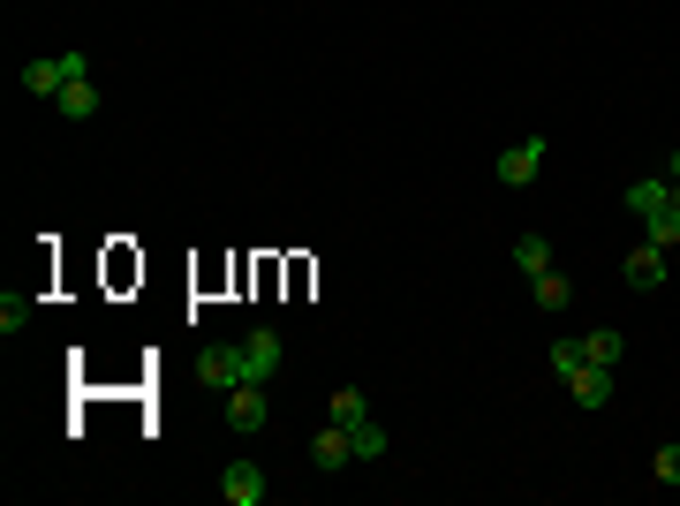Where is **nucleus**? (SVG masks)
<instances>
[{
    "mask_svg": "<svg viewBox=\"0 0 680 506\" xmlns=\"http://www.w3.org/2000/svg\"><path fill=\"white\" fill-rule=\"evenodd\" d=\"M91 76V53H46V61H23V91L30 99H61V84Z\"/></svg>",
    "mask_w": 680,
    "mask_h": 506,
    "instance_id": "nucleus-1",
    "label": "nucleus"
},
{
    "mask_svg": "<svg viewBox=\"0 0 680 506\" xmlns=\"http://www.w3.org/2000/svg\"><path fill=\"white\" fill-rule=\"evenodd\" d=\"M197 385H212V393H227V385H250V378H242V340H235V347H227V340L197 347Z\"/></svg>",
    "mask_w": 680,
    "mask_h": 506,
    "instance_id": "nucleus-2",
    "label": "nucleus"
},
{
    "mask_svg": "<svg viewBox=\"0 0 680 506\" xmlns=\"http://www.w3.org/2000/svg\"><path fill=\"white\" fill-rule=\"evenodd\" d=\"M280 355H288V340L273 333V326H257V333L242 340V378H250V385H273V378H280Z\"/></svg>",
    "mask_w": 680,
    "mask_h": 506,
    "instance_id": "nucleus-3",
    "label": "nucleus"
},
{
    "mask_svg": "<svg viewBox=\"0 0 680 506\" xmlns=\"http://www.w3.org/2000/svg\"><path fill=\"white\" fill-rule=\"evenodd\" d=\"M219 499L227 506H265V469H257V461H227V469H219Z\"/></svg>",
    "mask_w": 680,
    "mask_h": 506,
    "instance_id": "nucleus-4",
    "label": "nucleus"
},
{
    "mask_svg": "<svg viewBox=\"0 0 680 506\" xmlns=\"http://www.w3.org/2000/svg\"><path fill=\"white\" fill-rule=\"evenodd\" d=\"M613 385H620V370H613V363H582V370L567 378L575 408H605V401H613Z\"/></svg>",
    "mask_w": 680,
    "mask_h": 506,
    "instance_id": "nucleus-5",
    "label": "nucleus"
},
{
    "mask_svg": "<svg viewBox=\"0 0 680 506\" xmlns=\"http://www.w3.org/2000/svg\"><path fill=\"white\" fill-rule=\"evenodd\" d=\"M273 408H265V385H227V431H265Z\"/></svg>",
    "mask_w": 680,
    "mask_h": 506,
    "instance_id": "nucleus-6",
    "label": "nucleus"
},
{
    "mask_svg": "<svg viewBox=\"0 0 680 506\" xmlns=\"http://www.w3.org/2000/svg\"><path fill=\"white\" fill-rule=\"evenodd\" d=\"M537 167H544V137H521V144H507V152H500V181H507V189H529V181H537Z\"/></svg>",
    "mask_w": 680,
    "mask_h": 506,
    "instance_id": "nucleus-7",
    "label": "nucleus"
},
{
    "mask_svg": "<svg viewBox=\"0 0 680 506\" xmlns=\"http://www.w3.org/2000/svg\"><path fill=\"white\" fill-rule=\"evenodd\" d=\"M620 280H628V288H666V250L635 242V250L620 257Z\"/></svg>",
    "mask_w": 680,
    "mask_h": 506,
    "instance_id": "nucleus-8",
    "label": "nucleus"
},
{
    "mask_svg": "<svg viewBox=\"0 0 680 506\" xmlns=\"http://www.w3.org/2000/svg\"><path fill=\"white\" fill-rule=\"evenodd\" d=\"M53 114H61V122H91V114H99V84H91V76H76V84H61V99H53Z\"/></svg>",
    "mask_w": 680,
    "mask_h": 506,
    "instance_id": "nucleus-9",
    "label": "nucleus"
},
{
    "mask_svg": "<svg viewBox=\"0 0 680 506\" xmlns=\"http://www.w3.org/2000/svg\"><path fill=\"white\" fill-rule=\"evenodd\" d=\"M620 204H628L635 219H651V212H666V204H673V174H666V181H628V189H620Z\"/></svg>",
    "mask_w": 680,
    "mask_h": 506,
    "instance_id": "nucleus-10",
    "label": "nucleus"
},
{
    "mask_svg": "<svg viewBox=\"0 0 680 506\" xmlns=\"http://www.w3.org/2000/svg\"><path fill=\"white\" fill-rule=\"evenodd\" d=\"M311 461H318V469H348V461H355V446H348V423H326V431L311 439Z\"/></svg>",
    "mask_w": 680,
    "mask_h": 506,
    "instance_id": "nucleus-11",
    "label": "nucleus"
},
{
    "mask_svg": "<svg viewBox=\"0 0 680 506\" xmlns=\"http://www.w3.org/2000/svg\"><path fill=\"white\" fill-rule=\"evenodd\" d=\"M529 295H537V311H552V318H559V311L575 303V280H567V273H537V280H529Z\"/></svg>",
    "mask_w": 680,
    "mask_h": 506,
    "instance_id": "nucleus-12",
    "label": "nucleus"
},
{
    "mask_svg": "<svg viewBox=\"0 0 680 506\" xmlns=\"http://www.w3.org/2000/svg\"><path fill=\"white\" fill-rule=\"evenodd\" d=\"M514 265H521L529 280H537V273H552V242H544V235H521V242H514Z\"/></svg>",
    "mask_w": 680,
    "mask_h": 506,
    "instance_id": "nucleus-13",
    "label": "nucleus"
},
{
    "mask_svg": "<svg viewBox=\"0 0 680 506\" xmlns=\"http://www.w3.org/2000/svg\"><path fill=\"white\" fill-rule=\"evenodd\" d=\"M544 363H552V378L567 385V378H575V370L590 363V347H582V340H552V355H544Z\"/></svg>",
    "mask_w": 680,
    "mask_h": 506,
    "instance_id": "nucleus-14",
    "label": "nucleus"
},
{
    "mask_svg": "<svg viewBox=\"0 0 680 506\" xmlns=\"http://www.w3.org/2000/svg\"><path fill=\"white\" fill-rule=\"evenodd\" d=\"M348 446H355V461H386V431L363 416V423H348Z\"/></svg>",
    "mask_w": 680,
    "mask_h": 506,
    "instance_id": "nucleus-15",
    "label": "nucleus"
},
{
    "mask_svg": "<svg viewBox=\"0 0 680 506\" xmlns=\"http://www.w3.org/2000/svg\"><path fill=\"white\" fill-rule=\"evenodd\" d=\"M582 347H590V363H613V370H620V347H628V340L613 333V326H597V333H582Z\"/></svg>",
    "mask_w": 680,
    "mask_h": 506,
    "instance_id": "nucleus-16",
    "label": "nucleus"
},
{
    "mask_svg": "<svg viewBox=\"0 0 680 506\" xmlns=\"http://www.w3.org/2000/svg\"><path fill=\"white\" fill-rule=\"evenodd\" d=\"M326 416H333V423H363V416H370V401H363L355 385H340V393H333V408H326Z\"/></svg>",
    "mask_w": 680,
    "mask_h": 506,
    "instance_id": "nucleus-17",
    "label": "nucleus"
},
{
    "mask_svg": "<svg viewBox=\"0 0 680 506\" xmlns=\"http://www.w3.org/2000/svg\"><path fill=\"white\" fill-rule=\"evenodd\" d=\"M23 326H30V295L8 288V295H0V333H23Z\"/></svg>",
    "mask_w": 680,
    "mask_h": 506,
    "instance_id": "nucleus-18",
    "label": "nucleus"
},
{
    "mask_svg": "<svg viewBox=\"0 0 680 506\" xmlns=\"http://www.w3.org/2000/svg\"><path fill=\"white\" fill-rule=\"evenodd\" d=\"M651 477H658V484H680V439H666V446L651 454Z\"/></svg>",
    "mask_w": 680,
    "mask_h": 506,
    "instance_id": "nucleus-19",
    "label": "nucleus"
},
{
    "mask_svg": "<svg viewBox=\"0 0 680 506\" xmlns=\"http://www.w3.org/2000/svg\"><path fill=\"white\" fill-rule=\"evenodd\" d=\"M666 174H673V189H680V144H673V167H666Z\"/></svg>",
    "mask_w": 680,
    "mask_h": 506,
    "instance_id": "nucleus-20",
    "label": "nucleus"
}]
</instances>
